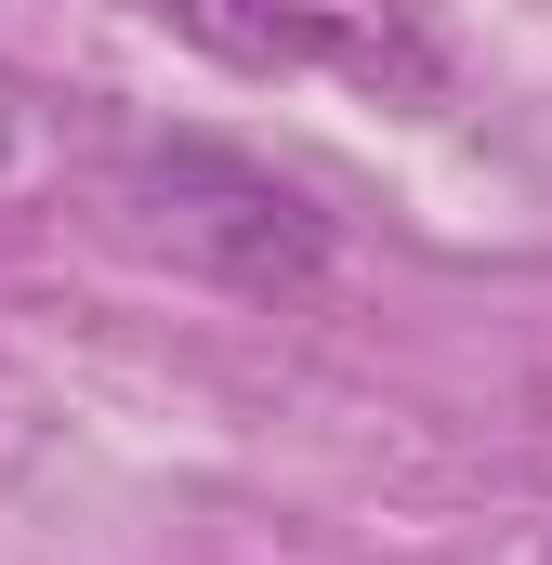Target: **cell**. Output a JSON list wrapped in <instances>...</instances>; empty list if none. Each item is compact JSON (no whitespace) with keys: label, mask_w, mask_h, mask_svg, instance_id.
<instances>
[{"label":"cell","mask_w":552,"mask_h":565,"mask_svg":"<svg viewBox=\"0 0 552 565\" xmlns=\"http://www.w3.org/2000/svg\"><path fill=\"white\" fill-rule=\"evenodd\" d=\"M171 40H198L211 66L251 79H342L382 106H434L447 93V40L421 0H145Z\"/></svg>","instance_id":"cell-2"},{"label":"cell","mask_w":552,"mask_h":565,"mask_svg":"<svg viewBox=\"0 0 552 565\" xmlns=\"http://www.w3.org/2000/svg\"><path fill=\"white\" fill-rule=\"evenodd\" d=\"M540 565H552V553H540Z\"/></svg>","instance_id":"cell-3"},{"label":"cell","mask_w":552,"mask_h":565,"mask_svg":"<svg viewBox=\"0 0 552 565\" xmlns=\"http://www.w3.org/2000/svg\"><path fill=\"white\" fill-rule=\"evenodd\" d=\"M119 211H132L145 250H171L198 289H224V302H276V316H302L316 289H329V211L302 198V184H276L264 158H237V145H198V132H158L119 158Z\"/></svg>","instance_id":"cell-1"}]
</instances>
